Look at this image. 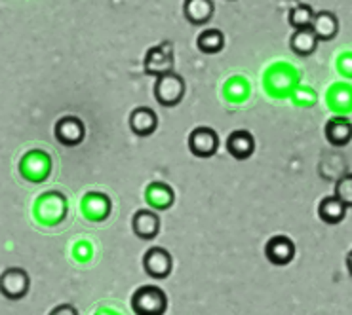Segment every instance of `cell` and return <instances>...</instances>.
<instances>
[{
  "mask_svg": "<svg viewBox=\"0 0 352 315\" xmlns=\"http://www.w3.org/2000/svg\"><path fill=\"white\" fill-rule=\"evenodd\" d=\"M131 310L135 315H164L168 296L156 285H143L131 294Z\"/></svg>",
  "mask_w": 352,
  "mask_h": 315,
  "instance_id": "cell-1",
  "label": "cell"
},
{
  "mask_svg": "<svg viewBox=\"0 0 352 315\" xmlns=\"http://www.w3.org/2000/svg\"><path fill=\"white\" fill-rule=\"evenodd\" d=\"M34 215L46 226H56L67 215L65 196L59 192H46L36 200Z\"/></svg>",
  "mask_w": 352,
  "mask_h": 315,
  "instance_id": "cell-2",
  "label": "cell"
},
{
  "mask_svg": "<svg viewBox=\"0 0 352 315\" xmlns=\"http://www.w3.org/2000/svg\"><path fill=\"white\" fill-rule=\"evenodd\" d=\"M183 97H185V80H183V76L170 73L156 80L155 99L158 105L172 108V106L179 105Z\"/></svg>",
  "mask_w": 352,
  "mask_h": 315,
  "instance_id": "cell-3",
  "label": "cell"
},
{
  "mask_svg": "<svg viewBox=\"0 0 352 315\" xmlns=\"http://www.w3.org/2000/svg\"><path fill=\"white\" fill-rule=\"evenodd\" d=\"M31 289V277L23 268H8L0 275V294L8 300H21Z\"/></svg>",
  "mask_w": 352,
  "mask_h": 315,
  "instance_id": "cell-4",
  "label": "cell"
},
{
  "mask_svg": "<svg viewBox=\"0 0 352 315\" xmlns=\"http://www.w3.org/2000/svg\"><path fill=\"white\" fill-rule=\"evenodd\" d=\"M50 171H52V160L44 150H31L19 162V173L29 183H44L50 177Z\"/></svg>",
  "mask_w": 352,
  "mask_h": 315,
  "instance_id": "cell-5",
  "label": "cell"
},
{
  "mask_svg": "<svg viewBox=\"0 0 352 315\" xmlns=\"http://www.w3.org/2000/svg\"><path fill=\"white\" fill-rule=\"evenodd\" d=\"M143 268L153 279H166L173 270V259L164 247H151L143 257Z\"/></svg>",
  "mask_w": 352,
  "mask_h": 315,
  "instance_id": "cell-6",
  "label": "cell"
},
{
  "mask_svg": "<svg viewBox=\"0 0 352 315\" xmlns=\"http://www.w3.org/2000/svg\"><path fill=\"white\" fill-rule=\"evenodd\" d=\"M54 135L63 146H78L86 137L84 121L76 116H63L56 124Z\"/></svg>",
  "mask_w": 352,
  "mask_h": 315,
  "instance_id": "cell-7",
  "label": "cell"
},
{
  "mask_svg": "<svg viewBox=\"0 0 352 315\" xmlns=\"http://www.w3.org/2000/svg\"><path fill=\"white\" fill-rule=\"evenodd\" d=\"M188 148L197 158H212L219 148V137L212 128H197L188 135Z\"/></svg>",
  "mask_w": 352,
  "mask_h": 315,
  "instance_id": "cell-8",
  "label": "cell"
},
{
  "mask_svg": "<svg viewBox=\"0 0 352 315\" xmlns=\"http://www.w3.org/2000/svg\"><path fill=\"white\" fill-rule=\"evenodd\" d=\"M265 257L274 266H287L295 259V243L287 235H274L267 242Z\"/></svg>",
  "mask_w": 352,
  "mask_h": 315,
  "instance_id": "cell-9",
  "label": "cell"
},
{
  "mask_svg": "<svg viewBox=\"0 0 352 315\" xmlns=\"http://www.w3.org/2000/svg\"><path fill=\"white\" fill-rule=\"evenodd\" d=\"M173 56L170 46H155L147 51L145 57V73L156 78H162L166 74L172 73Z\"/></svg>",
  "mask_w": 352,
  "mask_h": 315,
  "instance_id": "cell-10",
  "label": "cell"
},
{
  "mask_svg": "<svg viewBox=\"0 0 352 315\" xmlns=\"http://www.w3.org/2000/svg\"><path fill=\"white\" fill-rule=\"evenodd\" d=\"M131 228H133V234L138 235L140 240L151 242L160 232V217L156 215L155 211L140 209L131 218Z\"/></svg>",
  "mask_w": 352,
  "mask_h": 315,
  "instance_id": "cell-11",
  "label": "cell"
},
{
  "mask_svg": "<svg viewBox=\"0 0 352 315\" xmlns=\"http://www.w3.org/2000/svg\"><path fill=\"white\" fill-rule=\"evenodd\" d=\"M156 128H158V116H156L153 108H148V106H138L130 114V130L138 137H148V135H153Z\"/></svg>",
  "mask_w": 352,
  "mask_h": 315,
  "instance_id": "cell-12",
  "label": "cell"
},
{
  "mask_svg": "<svg viewBox=\"0 0 352 315\" xmlns=\"http://www.w3.org/2000/svg\"><path fill=\"white\" fill-rule=\"evenodd\" d=\"M255 150L254 135L246 130L232 131L227 139V152L236 160H248Z\"/></svg>",
  "mask_w": 352,
  "mask_h": 315,
  "instance_id": "cell-13",
  "label": "cell"
},
{
  "mask_svg": "<svg viewBox=\"0 0 352 315\" xmlns=\"http://www.w3.org/2000/svg\"><path fill=\"white\" fill-rule=\"evenodd\" d=\"M82 213L86 215L88 220H105L111 213V200L105 194H98V192H90L84 196L82 200Z\"/></svg>",
  "mask_w": 352,
  "mask_h": 315,
  "instance_id": "cell-14",
  "label": "cell"
},
{
  "mask_svg": "<svg viewBox=\"0 0 352 315\" xmlns=\"http://www.w3.org/2000/svg\"><path fill=\"white\" fill-rule=\"evenodd\" d=\"M326 139L333 146H346L352 141V124L344 116H336L326 124Z\"/></svg>",
  "mask_w": 352,
  "mask_h": 315,
  "instance_id": "cell-15",
  "label": "cell"
},
{
  "mask_svg": "<svg viewBox=\"0 0 352 315\" xmlns=\"http://www.w3.org/2000/svg\"><path fill=\"white\" fill-rule=\"evenodd\" d=\"M312 33L316 34L318 42H329L333 40L339 33V21H337L336 14L331 12H318L312 21Z\"/></svg>",
  "mask_w": 352,
  "mask_h": 315,
  "instance_id": "cell-16",
  "label": "cell"
},
{
  "mask_svg": "<svg viewBox=\"0 0 352 315\" xmlns=\"http://www.w3.org/2000/svg\"><path fill=\"white\" fill-rule=\"evenodd\" d=\"M213 10H215V6H213L212 0H187L183 12H185L188 23L206 25L208 21H212Z\"/></svg>",
  "mask_w": 352,
  "mask_h": 315,
  "instance_id": "cell-17",
  "label": "cell"
},
{
  "mask_svg": "<svg viewBox=\"0 0 352 315\" xmlns=\"http://www.w3.org/2000/svg\"><path fill=\"white\" fill-rule=\"evenodd\" d=\"M318 217L322 218V222L336 226V224H341L346 217V207L337 200L336 196H328L320 202Z\"/></svg>",
  "mask_w": 352,
  "mask_h": 315,
  "instance_id": "cell-18",
  "label": "cell"
},
{
  "mask_svg": "<svg viewBox=\"0 0 352 315\" xmlns=\"http://www.w3.org/2000/svg\"><path fill=\"white\" fill-rule=\"evenodd\" d=\"M289 48L294 54L301 57L312 56L316 48H318V38L312 33V29H305V31H295L289 38Z\"/></svg>",
  "mask_w": 352,
  "mask_h": 315,
  "instance_id": "cell-19",
  "label": "cell"
},
{
  "mask_svg": "<svg viewBox=\"0 0 352 315\" xmlns=\"http://www.w3.org/2000/svg\"><path fill=\"white\" fill-rule=\"evenodd\" d=\"M147 200L155 209H170L173 203L172 188L168 185H164V183H153L147 190Z\"/></svg>",
  "mask_w": 352,
  "mask_h": 315,
  "instance_id": "cell-20",
  "label": "cell"
},
{
  "mask_svg": "<svg viewBox=\"0 0 352 315\" xmlns=\"http://www.w3.org/2000/svg\"><path fill=\"white\" fill-rule=\"evenodd\" d=\"M197 46L202 54H219L225 46V36H223L221 31L217 29H208L204 33L198 34Z\"/></svg>",
  "mask_w": 352,
  "mask_h": 315,
  "instance_id": "cell-21",
  "label": "cell"
},
{
  "mask_svg": "<svg viewBox=\"0 0 352 315\" xmlns=\"http://www.w3.org/2000/svg\"><path fill=\"white\" fill-rule=\"evenodd\" d=\"M314 16H316V12L312 10L311 4H297V6L289 10V25L294 27L295 31L311 29Z\"/></svg>",
  "mask_w": 352,
  "mask_h": 315,
  "instance_id": "cell-22",
  "label": "cell"
},
{
  "mask_svg": "<svg viewBox=\"0 0 352 315\" xmlns=\"http://www.w3.org/2000/svg\"><path fill=\"white\" fill-rule=\"evenodd\" d=\"M343 203L346 209L352 207V173H346L336 183V194H333Z\"/></svg>",
  "mask_w": 352,
  "mask_h": 315,
  "instance_id": "cell-23",
  "label": "cell"
},
{
  "mask_svg": "<svg viewBox=\"0 0 352 315\" xmlns=\"http://www.w3.org/2000/svg\"><path fill=\"white\" fill-rule=\"evenodd\" d=\"M48 315H80L78 314V310L71 304H59L58 307H54Z\"/></svg>",
  "mask_w": 352,
  "mask_h": 315,
  "instance_id": "cell-24",
  "label": "cell"
},
{
  "mask_svg": "<svg viewBox=\"0 0 352 315\" xmlns=\"http://www.w3.org/2000/svg\"><path fill=\"white\" fill-rule=\"evenodd\" d=\"M346 270H349V274L352 275V250L346 255Z\"/></svg>",
  "mask_w": 352,
  "mask_h": 315,
  "instance_id": "cell-25",
  "label": "cell"
}]
</instances>
